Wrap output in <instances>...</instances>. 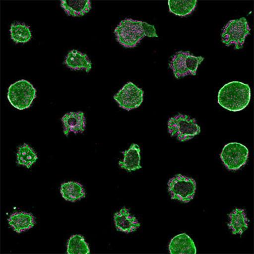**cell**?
<instances>
[{
	"instance_id": "6da1fadb",
	"label": "cell",
	"mask_w": 254,
	"mask_h": 254,
	"mask_svg": "<svg viewBox=\"0 0 254 254\" xmlns=\"http://www.w3.org/2000/svg\"><path fill=\"white\" fill-rule=\"evenodd\" d=\"M115 34L117 42L126 48L135 47L146 36L158 37L153 25L131 19L122 20L116 28Z\"/></svg>"
},
{
	"instance_id": "7a4b0ae2",
	"label": "cell",
	"mask_w": 254,
	"mask_h": 254,
	"mask_svg": "<svg viewBox=\"0 0 254 254\" xmlns=\"http://www.w3.org/2000/svg\"><path fill=\"white\" fill-rule=\"evenodd\" d=\"M251 99V90L248 84L231 81L219 90L217 103L226 110L238 112L248 106Z\"/></svg>"
},
{
	"instance_id": "3957f363",
	"label": "cell",
	"mask_w": 254,
	"mask_h": 254,
	"mask_svg": "<svg viewBox=\"0 0 254 254\" xmlns=\"http://www.w3.org/2000/svg\"><path fill=\"white\" fill-rule=\"evenodd\" d=\"M167 126L172 137H176L180 142H187L201 132L196 119L186 115L179 114L170 118Z\"/></svg>"
},
{
	"instance_id": "277c9868",
	"label": "cell",
	"mask_w": 254,
	"mask_h": 254,
	"mask_svg": "<svg viewBox=\"0 0 254 254\" xmlns=\"http://www.w3.org/2000/svg\"><path fill=\"white\" fill-rule=\"evenodd\" d=\"M7 97L13 107L24 110L31 107L36 97V90L28 81L21 79L9 87Z\"/></svg>"
},
{
	"instance_id": "5b68a950",
	"label": "cell",
	"mask_w": 254,
	"mask_h": 254,
	"mask_svg": "<svg viewBox=\"0 0 254 254\" xmlns=\"http://www.w3.org/2000/svg\"><path fill=\"white\" fill-rule=\"evenodd\" d=\"M251 34V28L246 17L231 20L222 29V44L227 47L235 45V49H242L247 36Z\"/></svg>"
},
{
	"instance_id": "8992f818",
	"label": "cell",
	"mask_w": 254,
	"mask_h": 254,
	"mask_svg": "<svg viewBox=\"0 0 254 254\" xmlns=\"http://www.w3.org/2000/svg\"><path fill=\"white\" fill-rule=\"evenodd\" d=\"M168 190L172 199L188 203L194 198L196 190V182L191 178L178 174L170 179Z\"/></svg>"
},
{
	"instance_id": "52a82bcc",
	"label": "cell",
	"mask_w": 254,
	"mask_h": 254,
	"mask_svg": "<svg viewBox=\"0 0 254 254\" xmlns=\"http://www.w3.org/2000/svg\"><path fill=\"white\" fill-rule=\"evenodd\" d=\"M249 155L246 146L238 142H230L224 146L220 156L227 169L235 171L246 164Z\"/></svg>"
},
{
	"instance_id": "ba28073f",
	"label": "cell",
	"mask_w": 254,
	"mask_h": 254,
	"mask_svg": "<svg viewBox=\"0 0 254 254\" xmlns=\"http://www.w3.org/2000/svg\"><path fill=\"white\" fill-rule=\"evenodd\" d=\"M120 108L130 111L139 108L144 101V91L132 82H128L114 96Z\"/></svg>"
},
{
	"instance_id": "9c48e42d",
	"label": "cell",
	"mask_w": 254,
	"mask_h": 254,
	"mask_svg": "<svg viewBox=\"0 0 254 254\" xmlns=\"http://www.w3.org/2000/svg\"><path fill=\"white\" fill-rule=\"evenodd\" d=\"M63 132L65 136L69 135L71 132L76 134L83 133L85 130V114L81 111L66 113L62 118Z\"/></svg>"
},
{
	"instance_id": "30bf717a",
	"label": "cell",
	"mask_w": 254,
	"mask_h": 254,
	"mask_svg": "<svg viewBox=\"0 0 254 254\" xmlns=\"http://www.w3.org/2000/svg\"><path fill=\"white\" fill-rule=\"evenodd\" d=\"M114 222L117 230L125 233L134 232L140 226L137 219L126 207L115 214Z\"/></svg>"
},
{
	"instance_id": "8fae6325",
	"label": "cell",
	"mask_w": 254,
	"mask_h": 254,
	"mask_svg": "<svg viewBox=\"0 0 254 254\" xmlns=\"http://www.w3.org/2000/svg\"><path fill=\"white\" fill-rule=\"evenodd\" d=\"M171 254H196V248L193 240L189 236L183 233L172 238L169 245Z\"/></svg>"
},
{
	"instance_id": "7c38bea8",
	"label": "cell",
	"mask_w": 254,
	"mask_h": 254,
	"mask_svg": "<svg viewBox=\"0 0 254 254\" xmlns=\"http://www.w3.org/2000/svg\"><path fill=\"white\" fill-rule=\"evenodd\" d=\"M8 222L12 230L20 234L33 228L35 224V219L30 213L16 212L10 215Z\"/></svg>"
},
{
	"instance_id": "4fadbf2b",
	"label": "cell",
	"mask_w": 254,
	"mask_h": 254,
	"mask_svg": "<svg viewBox=\"0 0 254 254\" xmlns=\"http://www.w3.org/2000/svg\"><path fill=\"white\" fill-rule=\"evenodd\" d=\"M64 64L74 71L85 70L86 72H89L92 69V63L88 60L87 54L76 50H72L68 52Z\"/></svg>"
},
{
	"instance_id": "5bb4252c",
	"label": "cell",
	"mask_w": 254,
	"mask_h": 254,
	"mask_svg": "<svg viewBox=\"0 0 254 254\" xmlns=\"http://www.w3.org/2000/svg\"><path fill=\"white\" fill-rule=\"evenodd\" d=\"M140 150L139 145L131 144L127 150L122 152L124 156V160L119 162L121 169L131 172L141 169L140 166Z\"/></svg>"
},
{
	"instance_id": "9a60e30c",
	"label": "cell",
	"mask_w": 254,
	"mask_h": 254,
	"mask_svg": "<svg viewBox=\"0 0 254 254\" xmlns=\"http://www.w3.org/2000/svg\"><path fill=\"white\" fill-rule=\"evenodd\" d=\"M61 6L68 15L74 17H82L92 8L91 3L88 0L61 1Z\"/></svg>"
},
{
	"instance_id": "2e32d148",
	"label": "cell",
	"mask_w": 254,
	"mask_h": 254,
	"mask_svg": "<svg viewBox=\"0 0 254 254\" xmlns=\"http://www.w3.org/2000/svg\"><path fill=\"white\" fill-rule=\"evenodd\" d=\"M61 193L64 199L71 202H76L85 197L83 186L75 181L63 183L61 186Z\"/></svg>"
},
{
	"instance_id": "e0dca14e",
	"label": "cell",
	"mask_w": 254,
	"mask_h": 254,
	"mask_svg": "<svg viewBox=\"0 0 254 254\" xmlns=\"http://www.w3.org/2000/svg\"><path fill=\"white\" fill-rule=\"evenodd\" d=\"M230 222L228 224L232 231L233 235H242L248 229V219L244 210L236 208L230 215Z\"/></svg>"
},
{
	"instance_id": "ac0fdd59",
	"label": "cell",
	"mask_w": 254,
	"mask_h": 254,
	"mask_svg": "<svg viewBox=\"0 0 254 254\" xmlns=\"http://www.w3.org/2000/svg\"><path fill=\"white\" fill-rule=\"evenodd\" d=\"M188 53V52L184 51L176 52L169 63V67L173 71L174 75L177 79L190 75L186 65V59Z\"/></svg>"
},
{
	"instance_id": "d6986e66",
	"label": "cell",
	"mask_w": 254,
	"mask_h": 254,
	"mask_svg": "<svg viewBox=\"0 0 254 254\" xmlns=\"http://www.w3.org/2000/svg\"><path fill=\"white\" fill-rule=\"evenodd\" d=\"M170 12L179 17H186L190 15L196 7L197 1L192 0H178L168 1Z\"/></svg>"
},
{
	"instance_id": "ffe728a7",
	"label": "cell",
	"mask_w": 254,
	"mask_h": 254,
	"mask_svg": "<svg viewBox=\"0 0 254 254\" xmlns=\"http://www.w3.org/2000/svg\"><path fill=\"white\" fill-rule=\"evenodd\" d=\"M37 154L28 144H24L19 147L17 153V165L30 169L37 160Z\"/></svg>"
},
{
	"instance_id": "44dd1931",
	"label": "cell",
	"mask_w": 254,
	"mask_h": 254,
	"mask_svg": "<svg viewBox=\"0 0 254 254\" xmlns=\"http://www.w3.org/2000/svg\"><path fill=\"white\" fill-rule=\"evenodd\" d=\"M10 32L11 39L16 44H26L31 40V31L26 24H13L10 27Z\"/></svg>"
},
{
	"instance_id": "7402d4cb",
	"label": "cell",
	"mask_w": 254,
	"mask_h": 254,
	"mask_svg": "<svg viewBox=\"0 0 254 254\" xmlns=\"http://www.w3.org/2000/svg\"><path fill=\"white\" fill-rule=\"evenodd\" d=\"M90 249L83 236L75 235L68 240L67 245V254H88Z\"/></svg>"
},
{
	"instance_id": "603a6c76",
	"label": "cell",
	"mask_w": 254,
	"mask_h": 254,
	"mask_svg": "<svg viewBox=\"0 0 254 254\" xmlns=\"http://www.w3.org/2000/svg\"><path fill=\"white\" fill-rule=\"evenodd\" d=\"M203 60L204 58L203 57L194 56L188 52L187 59H186V65H187L190 75H196L198 65L203 62Z\"/></svg>"
}]
</instances>
